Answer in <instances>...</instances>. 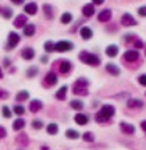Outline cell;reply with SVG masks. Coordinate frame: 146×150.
<instances>
[{
    "label": "cell",
    "instance_id": "obj_50",
    "mask_svg": "<svg viewBox=\"0 0 146 150\" xmlns=\"http://www.w3.org/2000/svg\"><path fill=\"white\" fill-rule=\"evenodd\" d=\"M0 12H1V8H0Z\"/></svg>",
    "mask_w": 146,
    "mask_h": 150
},
{
    "label": "cell",
    "instance_id": "obj_38",
    "mask_svg": "<svg viewBox=\"0 0 146 150\" xmlns=\"http://www.w3.org/2000/svg\"><path fill=\"white\" fill-rule=\"evenodd\" d=\"M1 113H3V116L6 117V118H9V117H11V110H9L8 106H3V109H1Z\"/></svg>",
    "mask_w": 146,
    "mask_h": 150
},
{
    "label": "cell",
    "instance_id": "obj_2",
    "mask_svg": "<svg viewBox=\"0 0 146 150\" xmlns=\"http://www.w3.org/2000/svg\"><path fill=\"white\" fill-rule=\"evenodd\" d=\"M79 59L81 60L82 62H85L88 65H92V67H97V65H100V62H101L99 56H96V54H93V53H88V52H81Z\"/></svg>",
    "mask_w": 146,
    "mask_h": 150
},
{
    "label": "cell",
    "instance_id": "obj_33",
    "mask_svg": "<svg viewBox=\"0 0 146 150\" xmlns=\"http://www.w3.org/2000/svg\"><path fill=\"white\" fill-rule=\"evenodd\" d=\"M1 12H3V17H4V19H11V17H12V9L8 8V7L3 8V9H1Z\"/></svg>",
    "mask_w": 146,
    "mask_h": 150
},
{
    "label": "cell",
    "instance_id": "obj_18",
    "mask_svg": "<svg viewBox=\"0 0 146 150\" xmlns=\"http://www.w3.org/2000/svg\"><path fill=\"white\" fill-rule=\"evenodd\" d=\"M59 69H60V73H64V74L68 73V72L72 69V62H69V61H61Z\"/></svg>",
    "mask_w": 146,
    "mask_h": 150
},
{
    "label": "cell",
    "instance_id": "obj_35",
    "mask_svg": "<svg viewBox=\"0 0 146 150\" xmlns=\"http://www.w3.org/2000/svg\"><path fill=\"white\" fill-rule=\"evenodd\" d=\"M13 112L16 114H19V116H21V114L26 113V109H24V106H21V105H15V106H13Z\"/></svg>",
    "mask_w": 146,
    "mask_h": 150
},
{
    "label": "cell",
    "instance_id": "obj_32",
    "mask_svg": "<svg viewBox=\"0 0 146 150\" xmlns=\"http://www.w3.org/2000/svg\"><path fill=\"white\" fill-rule=\"evenodd\" d=\"M72 21V15L69 13V12H64V13L61 15V23L62 24H68Z\"/></svg>",
    "mask_w": 146,
    "mask_h": 150
},
{
    "label": "cell",
    "instance_id": "obj_44",
    "mask_svg": "<svg viewBox=\"0 0 146 150\" xmlns=\"http://www.w3.org/2000/svg\"><path fill=\"white\" fill-rule=\"evenodd\" d=\"M135 48H142L143 47V44H142V41H141V40H137V41H135Z\"/></svg>",
    "mask_w": 146,
    "mask_h": 150
},
{
    "label": "cell",
    "instance_id": "obj_31",
    "mask_svg": "<svg viewBox=\"0 0 146 150\" xmlns=\"http://www.w3.org/2000/svg\"><path fill=\"white\" fill-rule=\"evenodd\" d=\"M28 97H29L28 92H27V91H21V92H19V93H17L16 100H17V101H26Z\"/></svg>",
    "mask_w": 146,
    "mask_h": 150
},
{
    "label": "cell",
    "instance_id": "obj_3",
    "mask_svg": "<svg viewBox=\"0 0 146 150\" xmlns=\"http://www.w3.org/2000/svg\"><path fill=\"white\" fill-rule=\"evenodd\" d=\"M73 49V44L70 41H59L57 44H55V51H59V52H67V51H70Z\"/></svg>",
    "mask_w": 146,
    "mask_h": 150
},
{
    "label": "cell",
    "instance_id": "obj_23",
    "mask_svg": "<svg viewBox=\"0 0 146 150\" xmlns=\"http://www.w3.org/2000/svg\"><path fill=\"white\" fill-rule=\"evenodd\" d=\"M70 108L74 109V110H81L84 108V104L80 100H73V101H70Z\"/></svg>",
    "mask_w": 146,
    "mask_h": 150
},
{
    "label": "cell",
    "instance_id": "obj_16",
    "mask_svg": "<svg viewBox=\"0 0 146 150\" xmlns=\"http://www.w3.org/2000/svg\"><path fill=\"white\" fill-rule=\"evenodd\" d=\"M45 82H47L48 85H55L57 82V76L56 73H53V72H49V73H47V76H45Z\"/></svg>",
    "mask_w": 146,
    "mask_h": 150
},
{
    "label": "cell",
    "instance_id": "obj_49",
    "mask_svg": "<svg viewBox=\"0 0 146 150\" xmlns=\"http://www.w3.org/2000/svg\"><path fill=\"white\" fill-rule=\"evenodd\" d=\"M3 77V72H1V69H0V79Z\"/></svg>",
    "mask_w": 146,
    "mask_h": 150
},
{
    "label": "cell",
    "instance_id": "obj_21",
    "mask_svg": "<svg viewBox=\"0 0 146 150\" xmlns=\"http://www.w3.org/2000/svg\"><path fill=\"white\" fill-rule=\"evenodd\" d=\"M35 32H36V27L33 24H27L24 25V35L26 36H33Z\"/></svg>",
    "mask_w": 146,
    "mask_h": 150
},
{
    "label": "cell",
    "instance_id": "obj_25",
    "mask_svg": "<svg viewBox=\"0 0 146 150\" xmlns=\"http://www.w3.org/2000/svg\"><path fill=\"white\" fill-rule=\"evenodd\" d=\"M43 9H44V13L48 19H53V12H52L53 9H52V6H49V4H44Z\"/></svg>",
    "mask_w": 146,
    "mask_h": 150
},
{
    "label": "cell",
    "instance_id": "obj_13",
    "mask_svg": "<svg viewBox=\"0 0 146 150\" xmlns=\"http://www.w3.org/2000/svg\"><path fill=\"white\" fill-rule=\"evenodd\" d=\"M41 108H43V102L39 101V100H33V101L31 102V105H29V110H31L32 113H36V112H39Z\"/></svg>",
    "mask_w": 146,
    "mask_h": 150
},
{
    "label": "cell",
    "instance_id": "obj_14",
    "mask_svg": "<svg viewBox=\"0 0 146 150\" xmlns=\"http://www.w3.org/2000/svg\"><path fill=\"white\" fill-rule=\"evenodd\" d=\"M24 12H27L28 15H36L37 4L36 3H28L27 6H24Z\"/></svg>",
    "mask_w": 146,
    "mask_h": 150
},
{
    "label": "cell",
    "instance_id": "obj_39",
    "mask_svg": "<svg viewBox=\"0 0 146 150\" xmlns=\"http://www.w3.org/2000/svg\"><path fill=\"white\" fill-rule=\"evenodd\" d=\"M32 127H33V129H41L43 121H40V120H35V121L32 122Z\"/></svg>",
    "mask_w": 146,
    "mask_h": 150
},
{
    "label": "cell",
    "instance_id": "obj_19",
    "mask_svg": "<svg viewBox=\"0 0 146 150\" xmlns=\"http://www.w3.org/2000/svg\"><path fill=\"white\" fill-rule=\"evenodd\" d=\"M74 121H76V124H79V125H86L88 121H89V118H88L85 114L79 113L74 116Z\"/></svg>",
    "mask_w": 146,
    "mask_h": 150
},
{
    "label": "cell",
    "instance_id": "obj_42",
    "mask_svg": "<svg viewBox=\"0 0 146 150\" xmlns=\"http://www.w3.org/2000/svg\"><path fill=\"white\" fill-rule=\"evenodd\" d=\"M138 15H140V16L146 17V7H141V8L138 9Z\"/></svg>",
    "mask_w": 146,
    "mask_h": 150
},
{
    "label": "cell",
    "instance_id": "obj_4",
    "mask_svg": "<svg viewBox=\"0 0 146 150\" xmlns=\"http://www.w3.org/2000/svg\"><path fill=\"white\" fill-rule=\"evenodd\" d=\"M19 41H20L19 35L15 33V32H9V35H8V45H7V48L8 49L15 48V47L19 44Z\"/></svg>",
    "mask_w": 146,
    "mask_h": 150
},
{
    "label": "cell",
    "instance_id": "obj_8",
    "mask_svg": "<svg viewBox=\"0 0 146 150\" xmlns=\"http://www.w3.org/2000/svg\"><path fill=\"white\" fill-rule=\"evenodd\" d=\"M138 56H140V53H138L137 51H133V49H130V51L125 52L124 59L126 60V61H129V62H133V61H135V60L138 59Z\"/></svg>",
    "mask_w": 146,
    "mask_h": 150
},
{
    "label": "cell",
    "instance_id": "obj_24",
    "mask_svg": "<svg viewBox=\"0 0 146 150\" xmlns=\"http://www.w3.org/2000/svg\"><path fill=\"white\" fill-rule=\"evenodd\" d=\"M12 126H13L15 130H20V129H23V127L26 126V121H24L23 118H16V121L13 122Z\"/></svg>",
    "mask_w": 146,
    "mask_h": 150
},
{
    "label": "cell",
    "instance_id": "obj_9",
    "mask_svg": "<svg viewBox=\"0 0 146 150\" xmlns=\"http://www.w3.org/2000/svg\"><path fill=\"white\" fill-rule=\"evenodd\" d=\"M82 15H84L85 17H92L93 15H94V6L90 3L85 4V6L82 7Z\"/></svg>",
    "mask_w": 146,
    "mask_h": 150
},
{
    "label": "cell",
    "instance_id": "obj_12",
    "mask_svg": "<svg viewBox=\"0 0 146 150\" xmlns=\"http://www.w3.org/2000/svg\"><path fill=\"white\" fill-rule=\"evenodd\" d=\"M21 56L24 60H32L35 57V51L32 48H24L21 51Z\"/></svg>",
    "mask_w": 146,
    "mask_h": 150
},
{
    "label": "cell",
    "instance_id": "obj_26",
    "mask_svg": "<svg viewBox=\"0 0 146 150\" xmlns=\"http://www.w3.org/2000/svg\"><path fill=\"white\" fill-rule=\"evenodd\" d=\"M47 132H48V134H52V136H55V134L59 133V126H57L56 124H49L47 126Z\"/></svg>",
    "mask_w": 146,
    "mask_h": 150
},
{
    "label": "cell",
    "instance_id": "obj_29",
    "mask_svg": "<svg viewBox=\"0 0 146 150\" xmlns=\"http://www.w3.org/2000/svg\"><path fill=\"white\" fill-rule=\"evenodd\" d=\"M74 86H80V88H88V86H89V82H88L86 79H84V77H80V79L76 81Z\"/></svg>",
    "mask_w": 146,
    "mask_h": 150
},
{
    "label": "cell",
    "instance_id": "obj_1",
    "mask_svg": "<svg viewBox=\"0 0 146 150\" xmlns=\"http://www.w3.org/2000/svg\"><path fill=\"white\" fill-rule=\"evenodd\" d=\"M114 108L112 105H104L101 108V110L96 114V121L97 122H106L110 117L114 114Z\"/></svg>",
    "mask_w": 146,
    "mask_h": 150
},
{
    "label": "cell",
    "instance_id": "obj_22",
    "mask_svg": "<svg viewBox=\"0 0 146 150\" xmlns=\"http://www.w3.org/2000/svg\"><path fill=\"white\" fill-rule=\"evenodd\" d=\"M106 54L109 57H116L118 54V47L116 45H109L106 48Z\"/></svg>",
    "mask_w": 146,
    "mask_h": 150
},
{
    "label": "cell",
    "instance_id": "obj_15",
    "mask_svg": "<svg viewBox=\"0 0 146 150\" xmlns=\"http://www.w3.org/2000/svg\"><path fill=\"white\" fill-rule=\"evenodd\" d=\"M80 33H81V37L84 40H89V39H92V36H93V32L89 27H82Z\"/></svg>",
    "mask_w": 146,
    "mask_h": 150
},
{
    "label": "cell",
    "instance_id": "obj_45",
    "mask_svg": "<svg viewBox=\"0 0 146 150\" xmlns=\"http://www.w3.org/2000/svg\"><path fill=\"white\" fill-rule=\"evenodd\" d=\"M11 1L13 4H16V6H20V4H23V1H24V0H11Z\"/></svg>",
    "mask_w": 146,
    "mask_h": 150
},
{
    "label": "cell",
    "instance_id": "obj_34",
    "mask_svg": "<svg viewBox=\"0 0 146 150\" xmlns=\"http://www.w3.org/2000/svg\"><path fill=\"white\" fill-rule=\"evenodd\" d=\"M82 138H84V141H86V142H93L94 141V134L90 133V132H86V133H84Z\"/></svg>",
    "mask_w": 146,
    "mask_h": 150
},
{
    "label": "cell",
    "instance_id": "obj_20",
    "mask_svg": "<svg viewBox=\"0 0 146 150\" xmlns=\"http://www.w3.org/2000/svg\"><path fill=\"white\" fill-rule=\"evenodd\" d=\"M67 91H68V86L67 85H64V86H61V88L57 91L56 93V98L60 100V101H62V100H65V97H67Z\"/></svg>",
    "mask_w": 146,
    "mask_h": 150
},
{
    "label": "cell",
    "instance_id": "obj_17",
    "mask_svg": "<svg viewBox=\"0 0 146 150\" xmlns=\"http://www.w3.org/2000/svg\"><path fill=\"white\" fill-rule=\"evenodd\" d=\"M143 106V102L140 101V100H135V98H130L128 101V108L130 109H135V108H142Z\"/></svg>",
    "mask_w": 146,
    "mask_h": 150
},
{
    "label": "cell",
    "instance_id": "obj_5",
    "mask_svg": "<svg viewBox=\"0 0 146 150\" xmlns=\"http://www.w3.org/2000/svg\"><path fill=\"white\" fill-rule=\"evenodd\" d=\"M121 23H122V25H125V27H130V25H135L137 21H135V19L130 13H125L121 16Z\"/></svg>",
    "mask_w": 146,
    "mask_h": 150
},
{
    "label": "cell",
    "instance_id": "obj_6",
    "mask_svg": "<svg viewBox=\"0 0 146 150\" xmlns=\"http://www.w3.org/2000/svg\"><path fill=\"white\" fill-rule=\"evenodd\" d=\"M27 23H28V19H27L26 15H19L13 21V27H16V28H24V25H27Z\"/></svg>",
    "mask_w": 146,
    "mask_h": 150
},
{
    "label": "cell",
    "instance_id": "obj_37",
    "mask_svg": "<svg viewBox=\"0 0 146 150\" xmlns=\"http://www.w3.org/2000/svg\"><path fill=\"white\" fill-rule=\"evenodd\" d=\"M37 72H39V69H37L36 67H32L31 69H28V71H27V76H28V77H33Z\"/></svg>",
    "mask_w": 146,
    "mask_h": 150
},
{
    "label": "cell",
    "instance_id": "obj_10",
    "mask_svg": "<svg viewBox=\"0 0 146 150\" xmlns=\"http://www.w3.org/2000/svg\"><path fill=\"white\" fill-rule=\"evenodd\" d=\"M120 127H121V130L124 132L125 134H133L135 132V127L133 126V125H130V124H126V122H121Z\"/></svg>",
    "mask_w": 146,
    "mask_h": 150
},
{
    "label": "cell",
    "instance_id": "obj_43",
    "mask_svg": "<svg viewBox=\"0 0 146 150\" xmlns=\"http://www.w3.org/2000/svg\"><path fill=\"white\" fill-rule=\"evenodd\" d=\"M7 136V132L6 129H4L3 126H0V138H4V137Z\"/></svg>",
    "mask_w": 146,
    "mask_h": 150
},
{
    "label": "cell",
    "instance_id": "obj_30",
    "mask_svg": "<svg viewBox=\"0 0 146 150\" xmlns=\"http://www.w3.org/2000/svg\"><path fill=\"white\" fill-rule=\"evenodd\" d=\"M73 93L77 96H86L88 94V89L86 88H80V86H73Z\"/></svg>",
    "mask_w": 146,
    "mask_h": 150
},
{
    "label": "cell",
    "instance_id": "obj_47",
    "mask_svg": "<svg viewBox=\"0 0 146 150\" xmlns=\"http://www.w3.org/2000/svg\"><path fill=\"white\" fill-rule=\"evenodd\" d=\"M141 127H142L143 130L146 132V121H142V122H141Z\"/></svg>",
    "mask_w": 146,
    "mask_h": 150
},
{
    "label": "cell",
    "instance_id": "obj_11",
    "mask_svg": "<svg viewBox=\"0 0 146 150\" xmlns=\"http://www.w3.org/2000/svg\"><path fill=\"white\" fill-rule=\"evenodd\" d=\"M106 72L110 73L112 76H118V74H120V68H118L116 64L109 62V64H106Z\"/></svg>",
    "mask_w": 146,
    "mask_h": 150
},
{
    "label": "cell",
    "instance_id": "obj_28",
    "mask_svg": "<svg viewBox=\"0 0 146 150\" xmlns=\"http://www.w3.org/2000/svg\"><path fill=\"white\" fill-rule=\"evenodd\" d=\"M65 136H67L69 139H77L80 137V134L77 133L76 130H73V129H68V130L65 132Z\"/></svg>",
    "mask_w": 146,
    "mask_h": 150
},
{
    "label": "cell",
    "instance_id": "obj_27",
    "mask_svg": "<svg viewBox=\"0 0 146 150\" xmlns=\"http://www.w3.org/2000/svg\"><path fill=\"white\" fill-rule=\"evenodd\" d=\"M16 141H17V144L23 145V146H27V145L29 144V141H28V137H27V134H20V136H17Z\"/></svg>",
    "mask_w": 146,
    "mask_h": 150
},
{
    "label": "cell",
    "instance_id": "obj_46",
    "mask_svg": "<svg viewBox=\"0 0 146 150\" xmlns=\"http://www.w3.org/2000/svg\"><path fill=\"white\" fill-rule=\"evenodd\" d=\"M94 4H97V6H101L102 3H104V0H92Z\"/></svg>",
    "mask_w": 146,
    "mask_h": 150
},
{
    "label": "cell",
    "instance_id": "obj_48",
    "mask_svg": "<svg viewBox=\"0 0 146 150\" xmlns=\"http://www.w3.org/2000/svg\"><path fill=\"white\" fill-rule=\"evenodd\" d=\"M41 150H49V147H47V146H43V147H41Z\"/></svg>",
    "mask_w": 146,
    "mask_h": 150
},
{
    "label": "cell",
    "instance_id": "obj_40",
    "mask_svg": "<svg viewBox=\"0 0 146 150\" xmlns=\"http://www.w3.org/2000/svg\"><path fill=\"white\" fill-rule=\"evenodd\" d=\"M138 82L141 85H143V86H146V74H142V76L138 77Z\"/></svg>",
    "mask_w": 146,
    "mask_h": 150
},
{
    "label": "cell",
    "instance_id": "obj_41",
    "mask_svg": "<svg viewBox=\"0 0 146 150\" xmlns=\"http://www.w3.org/2000/svg\"><path fill=\"white\" fill-rule=\"evenodd\" d=\"M8 96H9V93H8V92H6V91H1V89H0V98H1V100H4V98H8Z\"/></svg>",
    "mask_w": 146,
    "mask_h": 150
},
{
    "label": "cell",
    "instance_id": "obj_7",
    "mask_svg": "<svg viewBox=\"0 0 146 150\" xmlns=\"http://www.w3.org/2000/svg\"><path fill=\"white\" fill-rule=\"evenodd\" d=\"M110 19H112V11L110 9H104L99 13V21H101V23H106Z\"/></svg>",
    "mask_w": 146,
    "mask_h": 150
},
{
    "label": "cell",
    "instance_id": "obj_36",
    "mask_svg": "<svg viewBox=\"0 0 146 150\" xmlns=\"http://www.w3.org/2000/svg\"><path fill=\"white\" fill-rule=\"evenodd\" d=\"M44 49L47 52H52V51H55V44L52 41H47L45 42V45H44Z\"/></svg>",
    "mask_w": 146,
    "mask_h": 150
}]
</instances>
